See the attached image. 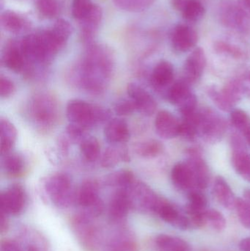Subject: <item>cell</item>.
Wrapping results in <instances>:
<instances>
[{
    "label": "cell",
    "instance_id": "1",
    "mask_svg": "<svg viewBox=\"0 0 250 251\" xmlns=\"http://www.w3.org/2000/svg\"><path fill=\"white\" fill-rule=\"evenodd\" d=\"M111 51L104 46H91L81 65V82L90 92L99 94L104 91L113 72Z\"/></svg>",
    "mask_w": 250,
    "mask_h": 251
},
{
    "label": "cell",
    "instance_id": "2",
    "mask_svg": "<svg viewBox=\"0 0 250 251\" xmlns=\"http://www.w3.org/2000/svg\"><path fill=\"white\" fill-rule=\"evenodd\" d=\"M66 116L70 124L83 127L85 129L108 122L111 117L110 110L100 106L74 100L69 101L66 107Z\"/></svg>",
    "mask_w": 250,
    "mask_h": 251
},
{
    "label": "cell",
    "instance_id": "3",
    "mask_svg": "<svg viewBox=\"0 0 250 251\" xmlns=\"http://www.w3.org/2000/svg\"><path fill=\"white\" fill-rule=\"evenodd\" d=\"M218 18L225 27L238 32L250 31V15L236 0H223L219 5Z\"/></svg>",
    "mask_w": 250,
    "mask_h": 251
},
{
    "label": "cell",
    "instance_id": "4",
    "mask_svg": "<svg viewBox=\"0 0 250 251\" xmlns=\"http://www.w3.org/2000/svg\"><path fill=\"white\" fill-rule=\"evenodd\" d=\"M44 189L48 199L57 207L67 208L76 202L71 180L65 174H56L45 180Z\"/></svg>",
    "mask_w": 250,
    "mask_h": 251
},
{
    "label": "cell",
    "instance_id": "5",
    "mask_svg": "<svg viewBox=\"0 0 250 251\" xmlns=\"http://www.w3.org/2000/svg\"><path fill=\"white\" fill-rule=\"evenodd\" d=\"M227 130V124L221 116L211 108L198 111V134L209 143L220 141Z\"/></svg>",
    "mask_w": 250,
    "mask_h": 251
},
{
    "label": "cell",
    "instance_id": "6",
    "mask_svg": "<svg viewBox=\"0 0 250 251\" xmlns=\"http://www.w3.org/2000/svg\"><path fill=\"white\" fill-rule=\"evenodd\" d=\"M29 110L32 120L40 127L51 126L57 118V104L50 96L41 94L35 97L31 102Z\"/></svg>",
    "mask_w": 250,
    "mask_h": 251
},
{
    "label": "cell",
    "instance_id": "7",
    "mask_svg": "<svg viewBox=\"0 0 250 251\" xmlns=\"http://www.w3.org/2000/svg\"><path fill=\"white\" fill-rule=\"evenodd\" d=\"M132 208L156 213L161 199L148 185L142 182H135L126 188Z\"/></svg>",
    "mask_w": 250,
    "mask_h": 251
},
{
    "label": "cell",
    "instance_id": "8",
    "mask_svg": "<svg viewBox=\"0 0 250 251\" xmlns=\"http://www.w3.org/2000/svg\"><path fill=\"white\" fill-rule=\"evenodd\" d=\"M230 146L233 168L242 178L250 182V154L245 141L239 134H233L230 137Z\"/></svg>",
    "mask_w": 250,
    "mask_h": 251
},
{
    "label": "cell",
    "instance_id": "9",
    "mask_svg": "<svg viewBox=\"0 0 250 251\" xmlns=\"http://www.w3.org/2000/svg\"><path fill=\"white\" fill-rule=\"evenodd\" d=\"M199 39L198 32L188 24H179L170 35L172 47L179 53L187 52L195 48Z\"/></svg>",
    "mask_w": 250,
    "mask_h": 251
},
{
    "label": "cell",
    "instance_id": "10",
    "mask_svg": "<svg viewBox=\"0 0 250 251\" xmlns=\"http://www.w3.org/2000/svg\"><path fill=\"white\" fill-rule=\"evenodd\" d=\"M26 203L24 190L19 184H13L1 193V212L7 215H17L22 212Z\"/></svg>",
    "mask_w": 250,
    "mask_h": 251
},
{
    "label": "cell",
    "instance_id": "11",
    "mask_svg": "<svg viewBox=\"0 0 250 251\" xmlns=\"http://www.w3.org/2000/svg\"><path fill=\"white\" fill-rule=\"evenodd\" d=\"M206 66V56L201 47L192 50L183 66V79L189 84L198 82L202 77Z\"/></svg>",
    "mask_w": 250,
    "mask_h": 251
},
{
    "label": "cell",
    "instance_id": "12",
    "mask_svg": "<svg viewBox=\"0 0 250 251\" xmlns=\"http://www.w3.org/2000/svg\"><path fill=\"white\" fill-rule=\"evenodd\" d=\"M92 220L83 214L76 215L73 220V228L84 247L92 250L96 247L98 241V231L92 224Z\"/></svg>",
    "mask_w": 250,
    "mask_h": 251
},
{
    "label": "cell",
    "instance_id": "13",
    "mask_svg": "<svg viewBox=\"0 0 250 251\" xmlns=\"http://www.w3.org/2000/svg\"><path fill=\"white\" fill-rule=\"evenodd\" d=\"M129 98L135 102L136 111L145 116H152L157 110V104L152 96L138 84L132 82L127 87Z\"/></svg>",
    "mask_w": 250,
    "mask_h": 251
},
{
    "label": "cell",
    "instance_id": "14",
    "mask_svg": "<svg viewBox=\"0 0 250 251\" xmlns=\"http://www.w3.org/2000/svg\"><path fill=\"white\" fill-rule=\"evenodd\" d=\"M196 149H191L189 151V157L186 163L192 170L195 187L199 190H205L209 184V168Z\"/></svg>",
    "mask_w": 250,
    "mask_h": 251
},
{
    "label": "cell",
    "instance_id": "15",
    "mask_svg": "<svg viewBox=\"0 0 250 251\" xmlns=\"http://www.w3.org/2000/svg\"><path fill=\"white\" fill-rule=\"evenodd\" d=\"M156 213L161 220L178 229L185 231L192 228L189 217L179 212L173 205L161 199Z\"/></svg>",
    "mask_w": 250,
    "mask_h": 251
},
{
    "label": "cell",
    "instance_id": "16",
    "mask_svg": "<svg viewBox=\"0 0 250 251\" xmlns=\"http://www.w3.org/2000/svg\"><path fill=\"white\" fill-rule=\"evenodd\" d=\"M102 9L97 4L91 6L88 13L80 19L81 34L82 40L87 44H91L102 20Z\"/></svg>",
    "mask_w": 250,
    "mask_h": 251
},
{
    "label": "cell",
    "instance_id": "17",
    "mask_svg": "<svg viewBox=\"0 0 250 251\" xmlns=\"http://www.w3.org/2000/svg\"><path fill=\"white\" fill-rule=\"evenodd\" d=\"M131 209L132 205L126 189H119L110 200L109 217L113 222H122L126 219Z\"/></svg>",
    "mask_w": 250,
    "mask_h": 251
},
{
    "label": "cell",
    "instance_id": "18",
    "mask_svg": "<svg viewBox=\"0 0 250 251\" xmlns=\"http://www.w3.org/2000/svg\"><path fill=\"white\" fill-rule=\"evenodd\" d=\"M181 122L170 112L162 110L157 114L155 128L161 138L173 139L179 135Z\"/></svg>",
    "mask_w": 250,
    "mask_h": 251
},
{
    "label": "cell",
    "instance_id": "19",
    "mask_svg": "<svg viewBox=\"0 0 250 251\" xmlns=\"http://www.w3.org/2000/svg\"><path fill=\"white\" fill-rule=\"evenodd\" d=\"M104 137L111 144H122L130 138L129 125L121 119H111L104 130Z\"/></svg>",
    "mask_w": 250,
    "mask_h": 251
},
{
    "label": "cell",
    "instance_id": "20",
    "mask_svg": "<svg viewBox=\"0 0 250 251\" xmlns=\"http://www.w3.org/2000/svg\"><path fill=\"white\" fill-rule=\"evenodd\" d=\"M2 63L6 68L13 72H19L23 69L26 60L20 43L11 41L6 44L2 53Z\"/></svg>",
    "mask_w": 250,
    "mask_h": 251
},
{
    "label": "cell",
    "instance_id": "21",
    "mask_svg": "<svg viewBox=\"0 0 250 251\" xmlns=\"http://www.w3.org/2000/svg\"><path fill=\"white\" fill-rule=\"evenodd\" d=\"M99 198V187L94 180L84 181L80 188L76 192V202L82 209H87L98 203Z\"/></svg>",
    "mask_w": 250,
    "mask_h": 251
},
{
    "label": "cell",
    "instance_id": "22",
    "mask_svg": "<svg viewBox=\"0 0 250 251\" xmlns=\"http://www.w3.org/2000/svg\"><path fill=\"white\" fill-rule=\"evenodd\" d=\"M213 193L218 203L227 209H235L236 199L230 185L223 177L217 176L213 187Z\"/></svg>",
    "mask_w": 250,
    "mask_h": 251
},
{
    "label": "cell",
    "instance_id": "23",
    "mask_svg": "<svg viewBox=\"0 0 250 251\" xmlns=\"http://www.w3.org/2000/svg\"><path fill=\"white\" fill-rule=\"evenodd\" d=\"M171 179L173 184L181 190H190L195 187L193 174L187 163H178L171 171Z\"/></svg>",
    "mask_w": 250,
    "mask_h": 251
},
{
    "label": "cell",
    "instance_id": "24",
    "mask_svg": "<svg viewBox=\"0 0 250 251\" xmlns=\"http://www.w3.org/2000/svg\"><path fill=\"white\" fill-rule=\"evenodd\" d=\"M174 78V68L171 63L162 60L157 63L153 70L151 82L157 88H163L168 86Z\"/></svg>",
    "mask_w": 250,
    "mask_h": 251
},
{
    "label": "cell",
    "instance_id": "25",
    "mask_svg": "<svg viewBox=\"0 0 250 251\" xmlns=\"http://www.w3.org/2000/svg\"><path fill=\"white\" fill-rule=\"evenodd\" d=\"M121 162H130V156L126 148L117 144L107 148L101 158V165L105 168H113Z\"/></svg>",
    "mask_w": 250,
    "mask_h": 251
},
{
    "label": "cell",
    "instance_id": "26",
    "mask_svg": "<svg viewBox=\"0 0 250 251\" xmlns=\"http://www.w3.org/2000/svg\"><path fill=\"white\" fill-rule=\"evenodd\" d=\"M0 137L1 154L10 153L17 138V130L14 125L7 119H1L0 122Z\"/></svg>",
    "mask_w": 250,
    "mask_h": 251
},
{
    "label": "cell",
    "instance_id": "27",
    "mask_svg": "<svg viewBox=\"0 0 250 251\" xmlns=\"http://www.w3.org/2000/svg\"><path fill=\"white\" fill-rule=\"evenodd\" d=\"M190 84L184 79H181L170 86L167 93L168 101L178 107L183 104L193 93L191 91Z\"/></svg>",
    "mask_w": 250,
    "mask_h": 251
},
{
    "label": "cell",
    "instance_id": "28",
    "mask_svg": "<svg viewBox=\"0 0 250 251\" xmlns=\"http://www.w3.org/2000/svg\"><path fill=\"white\" fill-rule=\"evenodd\" d=\"M179 13L186 22L196 23L205 16V7L201 0H186Z\"/></svg>",
    "mask_w": 250,
    "mask_h": 251
},
{
    "label": "cell",
    "instance_id": "29",
    "mask_svg": "<svg viewBox=\"0 0 250 251\" xmlns=\"http://www.w3.org/2000/svg\"><path fill=\"white\" fill-rule=\"evenodd\" d=\"M155 243L161 251H190L189 245L185 240L168 234L157 236Z\"/></svg>",
    "mask_w": 250,
    "mask_h": 251
},
{
    "label": "cell",
    "instance_id": "30",
    "mask_svg": "<svg viewBox=\"0 0 250 251\" xmlns=\"http://www.w3.org/2000/svg\"><path fill=\"white\" fill-rule=\"evenodd\" d=\"M27 24L26 19L13 10H5L1 16V26L13 33L22 32L26 28Z\"/></svg>",
    "mask_w": 250,
    "mask_h": 251
},
{
    "label": "cell",
    "instance_id": "31",
    "mask_svg": "<svg viewBox=\"0 0 250 251\" xmlns=\"http://www.w3.org/2000/svg\"><path fill=\"white\" fill-rule=\"evenodd\" d=\"M1 166L3 171L9 176L17 177L23 172L24 162L23 158L16 153H8L2 155Z\"/></svg>",
    "mask_w": 250,
    "mask_h": 251
},
{
    "label": "cell",
    "instance_id": "32",
    "mask_svg": "<svg viewBox=\"0 0 250 251\" xmlns=\"http://www.w3.org/2000/svg\"><path fill=\"white\" fill-rule=\"evenodd\" d=\"M104 251H137V247L129 234L120 233L110 240Z\"/></svg>",
    "mask_w": 250,
    "mask_h": 251
},
{
    "label": "cell",
    "instance_id": "33",
    "mask_svg": "<svg viewBox=\"0 0 250 251\" xmlns=\"http://www.w3.org/2000/svg\"><path fill=\"white\" fill-rule=\"evenodd\" d=\"M208 200L205 195L198 190H192L188 194L186 212L189 216L202 213L206 210Z\"/></svg>",
    "mask_w": 250,
    "mask_h": 251
},
{
    "label": "cell",
    "instance_id": "34",
    "mask_svg": "<svg viewBox=\"0 0 250 251\" xmlns=\"http://www.w3.org/2000/svg\"><path fill=\"white\" fill-rule=\"evenodd\" d=\"M108 185L117 187L120 189H126L133 184L135 176L129 170H120L107 176L105 179Z\"/></svg>",
    "mask_w": 250,
    "mask_h": 251
},
{
    "label": "cell",
    "instance_id": "35",
    "mask_svg": "<svg viewBox=\"0 0 250 251\" xmlns=\"http://www.w3.org/2000/svg\"><path fill=\"white\" fill-rule=\"evenodd\" d=\"M214 50L217 53L236 59H243L246 56L245 51L239 46L227 40H219L214 43Z\"/></svg>",
    "mask_w": 250,
    "mask_h": 251
},
{
    "label": "cell",
    "instance_id": "36",
    "mask_svg": "<svg viewBox=\"0 0 250 251\" xmlns=\"http://www.w3.org/2000/svg\"><path fill=\"white\" fill-rule=\"evenodd\" d=\"M80 151L82 156L87 161L95 162L99 156L101 146L95 137H85L81 142Z\"/></svg>",
    "mask_w": 250,
    "mask_h": 251
},
{
    "label": "cell",
    "instance_id": "37",
    "mask_svg": "<svg viewBox=\"0 0 250 251\" xmlns=\"http://www.w3.org/2000/svg\"><path fill=\"white\" fill-rule=\"evenodd\" d=\"M118 8L129 12H140L149 8L156 0H113Z\"/></svg>",
    "mask_w": 250,
    "mask_h": 251
},
{
    "label": "cell",
    "instance_id": "38",
    "mask_svg": "<svg viewBox=\"0 0 250 251\" xmlns=\"http://www.w3.org/2000/svg\"><path fill=\"white\" fill-rule=\"evenodd\" d=\"M61 0H36V7L44 17H55L61 10Z\"/></svg>",
    "mask_w": 250,
    "mask_h": 251
},
{
    "label": "cell",
    "instance_id": "39",
    "mask_svg": "<svg viewBox=\"0 0 250 251\" xmlns=\"http://www.w3.org/2000/svg\"><path fill=\"white\" fill-rule=\"evenodd\" d=\"M163 146L157 140H148L138 145L136 152L139 156L144 158H154L158 156L162 151Z\"/></svg>",
    "mask_w": 250,
    "mask_h": 251
},
{
    "label": "cell",
    "instance_id": "40",
    "mask_svg": "<svg viewBox=\"0 0 250 251\" xmlns=\"http://www.w3.org/2000/svg\"><path fill=\"white\" fill-rule=\"evenodd\" d=\"M205 224H208L214 231L220 232L226 226L224 215L217 209H208L205 212Z\"/></svg>",
    "mask_w": 250,
    "mask_h": 251
},
{
    "label": "cell",
    "instance_id": "41",
    "mask_svg": "<svg viewBox=\"0 0 250 251\" xmlns=\"http://www.w3.org/2000/svg\"><path fill=\"white\" fill-rule=\"evenodd\" d=\"M208 94L211 100L215 103L216 105L223 111H232L235 107L227 100L222 90L220 91L215 87H209L208 88Z\"/></svg>",
    "mask_w": 250,
    "mask_h": 251
},
{
    "label": "cell",
    "instance_id": "42",
    "mask_svg": "<svg viewBox=\"0 0 250 251\" xmlns=\"http://www.w3.org/2000/svg\"><path fill=\"white\" fill-rule=\"evenodd\" d=\"M230 118L232 125L244 132L250 126V117L244 110L240 109L232 110Z\"/></svg>",
    "mask_w": 250,
    "mask_h": 251
},
{
    "label": "cell",
    "instance_id": "43",
    "mask_svg": "<svg viewBox=\"0 0 250 251\" xmlns=\"http://www.w3.org/2000/svg\"><path fill=\"white\" fill-rule=\"evenodd\" d=\"M235 209L241 224L250 229V203L244 199H237Z\"/></svg>",
    "mask_w": 250,
    "mask_h": 251
},
{
    "label": "cell",
    "instance_id": "44",
    "mask_svg": "<svg viewBox=\"0 0 250 251\" xmlns=\"http://www.w3.org/2000/svg\"><path fill=\"white\" fill-rule=\"evenodd\" d=\"M116 114L120 116L132 115L136 111V105L132 100H122L116 103L114 107Z\"/></svg>",
    "mask_w": 250,
    "mask_h": 251
},
{
    "label": "cell",
    "instance_id": "45",
    "mask_svg": "<svg viewBox=\"0 0 250 251\" xmlns=\"http://www.w3.org/2000/svg\"><path fill=\"white\" fill-rule=\"evenodd\" d=\"M92 5L91 0H73L72 14L75 19L80 20Z\"/></svg>",
    "mask_w": 250,
    "mask_h": 251
},
{
    "label": "cell",
    "instance_id": "46",
    "mask_svg": "<svg viewBox=\"0 0 250 251\" xmlns=\"http://www.w3.org/2000/svg\"><path fill=\"white\" fill-rule=\"evenodd\" d=\"M86 130L83 127L70 124L66 128V133H67L68 137H70V140H73V141L82 142L85 138V134Z\"/></svg>",
    "mask_w": 250,
    "mask_h": 251
},
{
    "label": "cell",
    "instance_id": "47",
    "mask_svg": "<svg viewBox=\"0 0 250 251\" xmlns=\"http://www.w3.org/2000/svg\"><path fill=\"white\" fill-rule=\"evenodd\" d=\"M15 85L13 81L6 76L0 77V96L1 98H7L13 94Z\"/></svg>",
    "mask_w": 250,
    "mask_h": 251
},
{
    "label": "cell",
    "instance_id": "48",
    "mask_svg": "<svg viewBox=\"0 0 250 251\" xmlns=\"http://www.w3.org/2000/svg\"><path fill=\"white\" fill-rule=\"evenodd\" d=\"M1 251H23L19 243L14 240H5L1 242Z\"/></svg>",
    "mask_w": 250,
    "mask_h": 251
},
{
    "label": "cell",
    "instance_id": "49",
    "mask_svg": "<svg viewBox=\"0 0 250 251\" xmlns=\"http://www.w3.org/2000/svg\"><path fill=\"white\" fill-rule=\"evenodd\" d=\"M9 228L8 219L6 214L1 212V219H0V231L1 234L7 232Z\"/></svg>",
    "mask_w": 250,
    "mask_h": 251
},
{
    "label": "cell",
    "instance_id": "50",
    "mask_svg": "<svg viewBox=\"0 0 250 251\" xmlns=\"http://www.w3.org/2000/svg\"><path fill=\"white\" fill-rule=\"evenodd\" d=\"M25 251H45L44 247L38 243H30L26 244Z\"/></svg>",
    "mask_w": 250,
    "mask_h": 251
},
{
    "label": "cell",
    "instance_id": "51",
    "mask_svg": "<svg viewBox=\"0 0 250 251\" xmlns=\"http://www.w3.org/2000/svg\"><path fill=\"white\" fill-rule=\"evenodd\" d=\"M241 251H250V237L243 239L239 243Z\"/></svg>",
    "mask_w": 250,
    "mask_h": 251
},
{
    "label": "cell",
    "instance_id": "52",
    "mask_svg": "<svg viewBox=\"0 0 250 251\" xmlns=\"http://www.w3.org/2000/svg\"><path fill=\"white\" fill-rule=\"evenodd\" d=\"M242 7L250 15V0H238Z\"/></svg>",
    "mask_w": 250,
    "mask_h": 251
},
{
    "label": "cell",
    "instance_id": "53",
    "mask_svg": "<svg viewBox=\"0 0 250 251\" xmlns=\"http://www.w3.org/2000/svg\"><path fill=\"white\" fill-rule=\"evenodd\" d=\"M244 133H245V137H246L247 141H248V143H249L250 145V126Z\"/></svg>",
    "mask_w": 250,
    "mask_h": 251
}]
</instances>
